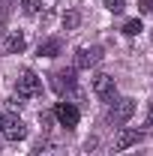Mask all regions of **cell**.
<instances>
[{
  "label": "cell",
  "mask_w": 153,
  "mask_h": 156,
  "mask_svg": "<svg viewBox=\"0 0 153 156\" xmlns=\"http://www.w3.org/2000/svg\"><path fill=\"white\" fill-rule=\"evenodd\" d=\"M60 51H63V42H60L57 36H51V39H45V42H39V57H57Z\"/></svg>",
  "instance_id": "10"
},
{
  "label": "cell",
  "mask_w": 153,
  "mask_h": 156,
  "mask_svg": "<svg viewBox=\"0 0 153 156\" xmlns=\"http://www.w3.org/2000/svg\"><path fill=\"white\" fill-rule=\"evenodd\" d=\"M123 6H126V0H105V9H108V12H114V15L123 12Z\"/></svg>",
  "instance_id": "15"
},
{
  "label": "cell",
  "mask_w": 153,
  "mask_h": 156,
  "mask_svg": "<svg viewBox=\"0 0 153 156\" xmlns=\"http://www.w3.org/2000/svg\"><path fill=\"white\" fill-rule=\"evenodd\" d=\"M78 24H81V12H78V9H69V12L63 15V27H66V30H75Z\"/></svg>",
  "instance_id": "12"
},
{
  "label": "cell",
  "mask_w": 153,
  "mask_h": 156,
  "mask_svg": "<svg viewBox=\"0 0 153 156\" xmlns=\"http://www.w3.org/2000/svg\"><path fill=\"white\" fill-rule=\"evenodd\" d=\"M144 141V132H138V129H120L114 135V150H129L135 144H141Z\"/></svg>",
  "instance_id": "8"
},
{
  "label": "cell",
  "mask_w": 153,
  "mask_h": 156,
  "mask_svg": "<svg viewBox=\"0 0 153 156\" xmlns=\"http://www.w3.org/2000/svg\"><path fill=\"white\" fill-rule=\"evenodd\" d=\"M0 132H3L6 141H21V138H27V126H24V120L18 114H9V117H3Z\"/></svg>",
  "instance_id": "4"
},
{
  "label": "cell",
  "mask_w": 153,
  "mask_h": 156,
  "mask_svg": "<svg viewBox=\"0 0 153 156\" xmlns=\"http://www.w3.org/2000/svg\"><path fill=\"white\" fill-rule=\"evenodd\" d=\"M99 60H102V51L84 45V48H78V51H75V66H72V69H90V66H96Z\"/></svg>",
  "instance_id": "7"
},
{
  "label": "cell",
  "mask_w": 153,
  "mask_h": 156,
  "mask_svg": "<svg viewBox=\"0 0 153 156\" xmlns=\"http://www.w3.org/2000/svg\"><path fill=\"white\" fill-rule=\"evenodd\" d=\"M3 48H6V54H21L24 48H27V39H24V33H9L6 36V42H3Z\"/></svg>",
  "instance_id": "9"
},
{
  "label": "cell",
  "mask_w": 153,
  "mask_h": 156,
  "mask_svg": "<svg viewBox=\"0 0 153 156\" xmlns=\"http://www.w3.org/2000/svg\"><path fill=\"white\" fill-rule=\"evenodd\" d=\"M21 9H24V15H39L42 12V0H24Z\"/></svg>",
  "instance_id": "13"
},
{
  "label": "cell",
  "mask_w": 153,
  "mask_h": 156,
  "mask_svg": "<svg viewBox=\"0 0 153 156\" xmlns=\"http://www.w3.org/2000/svg\"><path fill=\"white\" fill-rule=\"evenodd\" d=\"M0 126H3V111H0Z\"/></svg>",
  "instance_id": "19"
},
{
  "label": "cell",
  "mask_w": 153,
  "mask_h": 156,
  "mask_svg": "<svg viewBox=\"0 0 153 156\" xmlns=\"http://www.w3.org/2000/svg\"><path fill=\"white\" fill-rule=\"evenodd\" d=\"M33 156H69L60 144H54V141H39L36 147H33Z\"/></svg>",
  "instance_id": "11"
},
{
  "label": "cell",
  "mask_w": 153,
  "mask_h": 156,
  "mask_svg": "<svg viewBox=\"0 0 153 156\" xmlns=\"http://www.w3.org/2000/svg\"><path fill=\"white\" fill-rule=\"evenodd\" d=\"M90 90H93V96H96V99H102V102H114V99H117V84H114V78L105 75V72L93 75Z\"/></svg>",
  "instance_id": "2"
},
{
  "label": "cell",
  "mask_w": 153,
  "mask_h": 156,
  "mask_svg": "<svg viewBox=\"0 0 153 156\" xmlns=\"http://www.w3.org/2000/svg\"><path fill=\"white\" fill-rule=\"evenodd\" d=\"M54 117H57V123L63 129H75L81 114H78V108L72 102H57V105H54Z\"/></svg>",
  "instance_id": "6"
},
{
  "label": "cell",
  "mask_w": 153,
  "mask_h": 156,
  "mask_svg": "<svg viewBox=\"0 0 153 156\" xmlns=\"http://www.w3.org/2000/svg\"><path fill=\"white\" fill-rule=\"evenodd\" d=\"M126 156H141V153H138V150H132V153H126Z\"/></svg>",
  "instance_id": "18"
},
{
  "label": "cell",
  "mask_w": 153,
  "mask_h": 156,
  "mask_svg": "<svg viewBox=\"0 0 153 156\" xmlns=\"http://www.w3.org/2000/svg\"><path fill=\"white\" fill-rule=\"evenodd\" d=\"M141 30H144V27H141V21H138V18H129L126 24H123V33H126V36H138Z\"/></svg>",
  "instance_id": "14"
},
{
  "label": "cell",
  "mask_w": 153,
  "mask_h": 156,
  "mask_svg": "<svg viewBox=\"0 0 153 156\" xmlns=\"http://www.w3.org/2000/svg\"><path fill=\"white\" fill-rule=\"evenodd\" d=\"M147 129H153V102H150V108H147Z\"/></svg>",
  "instance_id": "17"
},
{
  "label": "cell",
  "mask_w": 153,
  "mask_h": 156,
  "mask_svg": "<svg viewBox=\"0 0 153 156\" xmlns=\"http://www.w3.org/2000/svg\"><path fill=\"white\" fill-rule=\"evenodd\" d=\"M15 87H18L21 99H33V96L42 93V78H39L33 69H24V72L18 75V84H15Z\"/></svg>",
  "instance_id": "1"
},
{
  "label": "cell",
  "mask_w": 153,
  "mask_h": 156,
  "mask_svg": "<svg viewBox=\"0 0 153 156\" xmlns=\"http://www.w3.org/2000/svg\"><path fill=\"white\" fill-rule=\"evenodd\" d=\"M138 12H153V0H138Z\"/></svg>",
  "instance_id": "16"
},
{
  "label": "cell",
  "mask_w": 153,
  "mask_h": 156,
  "mask_svg": "<svg viewBox=\"0 0 153 156\" xmlns=\"http://www.w3.org/2000/svg\"><path fill=\"white\" fill-rule=\"evenodd\" d=\"M132 114H135V99H114V105H111V111H108V120H111L114 126H123Z\"/></svg>",
  "instance_id": "5"
},
{
  "label": "cell",
  "mask_w": 153,
  "mask_h": 156,
  "mask_svg": "<svg viewBox=\"0 0 153 156\" xmlns=\"http://www.w3.org/2000/svg\"><path fill=\"white\" fill-rule=\"evenodd\" d=\"M51 87L57 90L60 96H69V93H75L78 81H75V69H57L54 75H51Z\"/></svg>",
  "instance_id": "3"
}]
</instances>
